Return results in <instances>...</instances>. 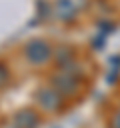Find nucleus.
<instances>
[{"label": "nucleus", "mask_w": 120, "mask_h": 128, "mask_svg": "<svg viewBox=\"0 0 120 128\" xmlns=\"http://www.w3.org/2000/svg\"><path fill=\"white\" fill-rule=\"evenodd\" d=\"M24 56H26V60H28L30 64L40 66V64H44V62H48V58L52 56V48H50V44H48L46 40L34 38V40H30V42H26V46H24Z\"/></svg>", "instance_id": "obj_1"}, {"label": "nucleus", "mask_w": 120, "mask_h": 128, "mask_svg": "<svg viewBox=\"0 0 120 128\" xmlns=\"http://www.w3.org/2000/svg\"><path fill=\"white\" fill-rule=\"evenodd\" d=\"M50 84L62 94V96H72L78 92L80 88V80L74 72H68V70H58L50 76Z\"/></svg>", "instance_id": "obj_2"}, {"label": "nucleus", "mask_w": 120, "mask_h": 128, "mask_svg": "<svg viewBox=\"0 0 120 128\" xmlns=\"http://www.w3.org/2000/svg\"><path fill=\"white\" fill-rule=\"evenodd\" d=\"M36 102L40 104V108L48 110V112H54L62 106L64 102V96L54 88V86H42L36 90Z\"/></svg>", "instance_id": "obj_3"}, {"label": "nucleus", "mask_w": 120, "mask_h": 128, "mask_svg": "<svg viewBox=\"0 0 120 128\" xmlns=\"http://www.w3.org/2000/svg\"><path fill=\"white\" fill-rule=\"evenodd\" d=\"M40 116L34 110H20L14 116V126L16 128H38Z\"/></svg>", "instance_id": "obj_4"}, {"label": "nucleus", "mask_w": 120, "mask_h": 128, "mask_svg": "<svg viewBox=\"0 0 120 128\" xmlns=\"http://www.w3.org/2000/svg\"><path fill=\"white\" fill-rule=\"evenodd\" d=\"M56 14L60 20H74L76 18V4L72 0H56Z\"/></svg>", "instance_id": "obj_5"}, {"label": "nucleus", "mask_w": 120, "mask_h": 128, "mask_svg": "<svg viewBox=\"0 0 120 128\" xmlns=\"http://www.w3.org/2000/svg\"><path fill=\"white\" fill-rule=\"evenodd\" d=\"M110 128H120V110L112 116V122H110Z\"/></svg>", "instance_id": "obj_6"}, {"label": "nucleus", "mask_w": 120, "mask_h": 128, "mask_svg": "<svg viewBox=\"0 0 120 128\" xmlns=\"http://www.w3.org/2000/svg\"><path fill=\"white\" fill-rule=\"evenodd\" d=\"M6 80H8V72H6V68H4V66H0V86H2Z\"/></svg>", "instance_id": "obj_7"}]
</instances>
